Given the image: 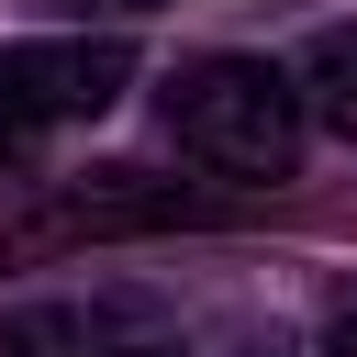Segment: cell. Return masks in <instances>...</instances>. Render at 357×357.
Returning a JSON list of instances; mask_svg holds the SVG:
<instances>
[{
    "label": "cell",
    "mask_w": 357,
    "mask_h": 357,
    "mask_svg": "<svg viewBox=\"0 0 357 357\" xmlns=\"http://www.w3.org/2000/svg\"><path fill=\"white\" fill-rule=\"evenodd\" d=\"M301 123H312V100L268 56H190L167 78V134L223 178H290L301 167Z\"/></svg>",
    "instance_id": "6da1fadb"
},
{
    "label": "cell",
    "mask_w": 357,
    "mask_h": 357,
    "mask_svg": "<svg viewBox=\"0 0 357 357\" xmlns=\"http://www.w3.org/2000/svg\"><path fill=\"white\" fill-rule=\"evenodd\" d=\"M134 89V45L123 33H33L0 45V145L45 134V123H89Z\"/></svg>",
    "instance_id": "7a4b0ae2"
},
{
    "label": "cell",
    "mask_w": 357,
    "mask_h": 357,
    "mask_svg": "<svg viewBox=\"0 0 357 357\" xmlns=\"http://www.w3.org/2000/svg\"><path fill=\"white\" fill-rule=\"evenodd\" d=\"M301 100H312V123H335V134L357 145V33H324V45L301 56Z\"/></svg>",
    "instance_id": "3957f363"
},
{
    "label": "cell",
    "mask_w": 357,
    "mask_h": 357,
    "mask_svg": "<svg viewBox=\"0 0 357 357\" xmlns=\"http://www.w3.org/2000/svg\"><path fill=\"white\" fill-rule=\"evenodd\" d=\"M0 357H78V324H67V312H22V324L0 335Z\"/></svg>",
    "instance_id": "277c9868"
},
{
    "label": "cell",
    "mask_w": 357,
    "mask_h": 357,
    "mask_svg": "<svg viewBox=\"0 0 357 357\" xmlns=\"http://www.w3.org/2000/svg\"><path fill=\"white\" fill-rule=\"evenodd\" d=\"M312 357H357V290L324 312V335H312Z\"/></svg>",
    "instance_id": "5b68a950"
},
{
    "label": "cell",
    "mask_w": 357,
    "mask_h": 357,
    "mask_svg": "<svg viewBox=\"0 0 357 357\" xmlns=\"http://www.w3.org/2000/svg\"><path fill=\"white\" fill-rule=\"evenodd\" d=\"M78 11H156V0H78Z\"/></svg>",
    "instance_id": "8992f818"
},
{
    "label": "cell",
    "mask_w": 357,
    "mask_h": 357,
    "mask_svg": "<svg viewBox=\"0 0 357 357\" xmlns=\"http://www.w3.org/2000/svg\"><path fill=\"white\" fill-rule=\"evenodd\" d=\"M112 357H178V346H112Z\"/></svg>",
    "instance_id": "52a82bcc"
}]
</instances>
